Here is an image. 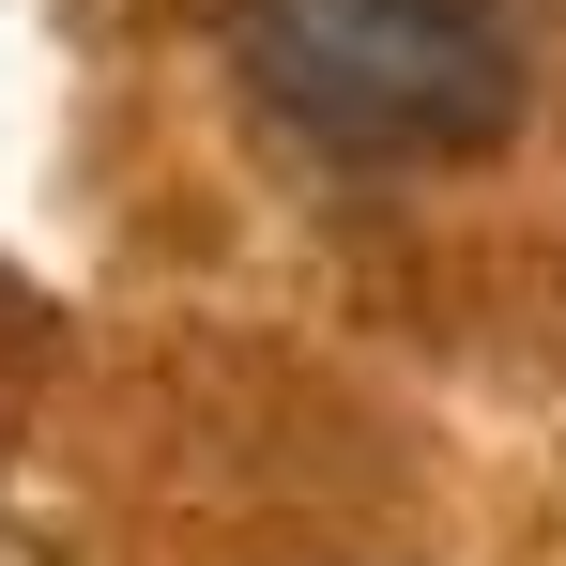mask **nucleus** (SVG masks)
<instances>
[{"instance_id": "f257e3e1", "label": "nucleus", "mask_w": 566, "mask_h": 566, "mask_svg": "<svg viewBox=\"0 0 566 566\" xmlns=\"http://www.w3.org/2000/svg\"><path fill=\"white\" fill-rule=\"evenodd\" d=\"M245 107L337 169H444L521 123L505 0H230Z\"/></svg>"}]
</instances>
